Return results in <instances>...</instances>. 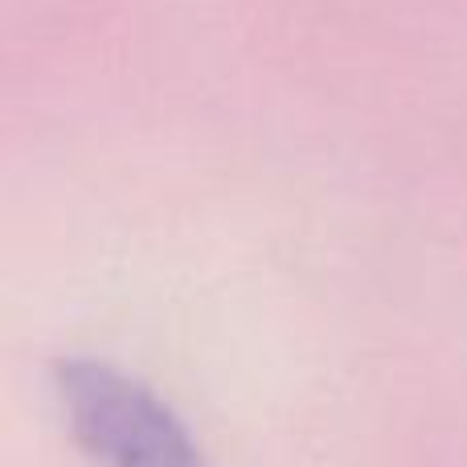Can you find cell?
Masks as SVG:
<instances>
[{
  "label": "cell",
  "instance_id": "cell-1",
  "mask_svg": "<svg viewBox=\"0 0 467 467\" xmlns=\"http://www.w3.org/2000/svg\"><path fill=\"white\" fill-rule=\"evenodd\" d=\"M54 378L74 435L103 467H205L169 406L119 369L62 361Z\"/></svg>",
  "mask_w": 467,
  "mask_h": 467
}]
</instances>
